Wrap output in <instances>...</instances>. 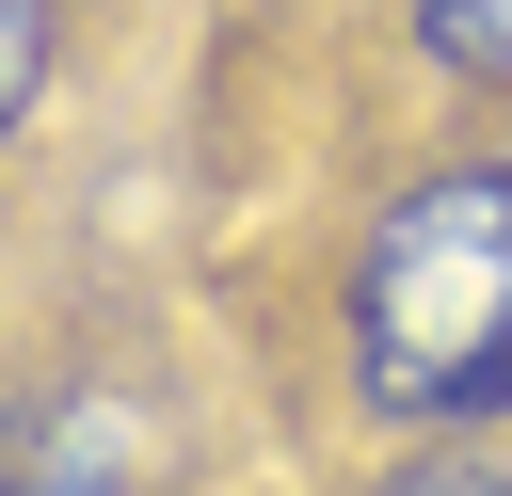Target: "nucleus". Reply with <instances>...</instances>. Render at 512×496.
<instances>
[{
    "mask_svg": "<svg viewBox=\"0 0 512 496\" xmlns=\"http://www.w3.org/2000/svg\"><path fill=\"white\" fill-rule=\"evenodd\" d=\"M448 80H512V0H400Z\"/></svg>",
    "mask_w": 512,
    "mask_h": 496,
    "instance_id": "7ed1b4c3",
    "label": "nucleus"
},
{
    "mask_svg": "<svg viewBox=\"0 0 512 496\" xmlns=\"http://www.w3.org/2000/svg\"><path fill=\"white\" fill-rule=\"evenodd\" d=\"M368 496H512V432H496V416H464V432H432L416 464H384Z\"/></svg>",
    "mask_w": 512,
    "mask_h": 496,
    "instance_id": "f03ea898",
    "label": "nucleus"
},
{
    "mask_svg": "<svg viewBox=\"0 0 512 496\" xmlns=\"http://www.w3.org/2000/svg\"><path fill=\"white\" fill-rule=\"evenodd\" d=\"M352 400L400 432L512 416V160H448L352 240Z\"/></svg>",
    "mask_w": 512,
    "mask_h": 496,
    "instance_id": "f257e3e1",
    "label": "nucleus"
},
{
    "mask_svg": "<svg viewBox=\"0 0 512 496\" xmlns=\"http://www.w3.org/2000/svg\"><path fill=\"white\" fill-rule=\"evenodd\" d=\"M32 80H48V0H16V112H32Z\"/></svg>",
    "mask_w": 512,
    "mask_h": 496,
    "instance_id": "39448f33",
    "label": "nucleus"
},
{
    "mask_svg": "<svg viewBox=\"0 0 512 496\" xmlns=\"http://www.w3.org/2000/svg\"><path fill=\"white\" fill-rule=\"evenodd\" d=\"M112 480H128V432H112V400H96V416H64V432L32 448V496H112Z\"/></svg>",
    "mask_w": 512,
    "mask_h": 496,
    "instance_id": "20e7f679",
    "label": "nucleus"
}]
</instances>
